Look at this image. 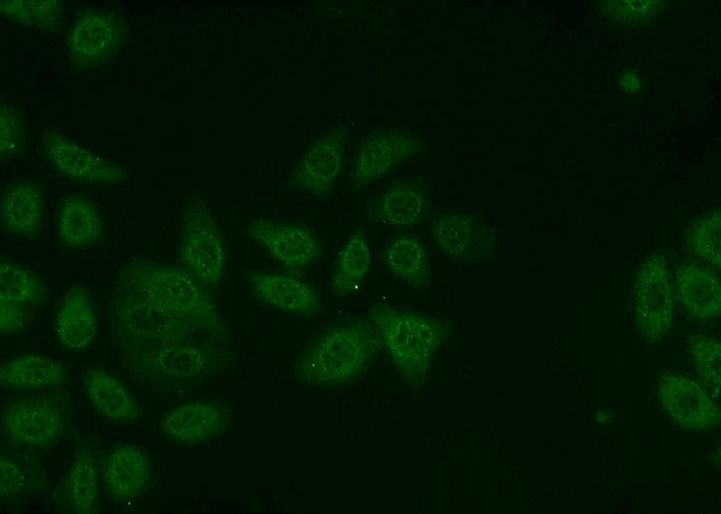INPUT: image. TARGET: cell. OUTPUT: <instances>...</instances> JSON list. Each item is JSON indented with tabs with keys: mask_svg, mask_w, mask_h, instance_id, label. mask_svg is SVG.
<instances>
[{
	"mask_svg": "<svg viewBox=\"0 0 721 514\" xmlns=\"http://www.w3.org/2000/svg\"><path fill=\"white\" fill-rule=\"evenodd\" d=\"M126 34L123 19L114 12L90 10L80 14L68 36V56L77 69H91L108 61Z\"/></svg>",
	"mask_w": 721,
	"mask_h": 514,
	"instance_id": "cell-11",
	"label": "cell"
},
{
	"mask_svg": "<svg viewBox=\"0 0 721 514\" xmlns=\"http://www.w3.org/2000/svg\"><path fill=\"white\" fill-rule=\"evenodd\" d=\"M431 203V189L424 179L397 178L368 201L366 220L382 226L411 228L426 218Z\"/></svg>",
	"mask_w": 721,
	"mask_h": 514,
	"instance_id": "cell-14",
	"label": "cell"
},
{
	"mask_svg": "<svg viewBox=\"0 0 721 514\" xmlns=\"http://www.w3.org/2000/svg\"><path fill=\"white\" fill-rule=\"evenodd\" d=\"M423 148L412 133L398 129H376L359 145L351 162L349 185L360 191L388 175Z\"/></svg>",
	"mask_w": 721,
	"mask_h": 514,
	"instance_id": "cell-9",
	"label": "cell"
},
{
	"mask_svg": "<svg viewBox=\"0 0 721 514\" xmlns=\"http://www.w3.org/2000/svg\"><path fill=\"white\" fill-rule=\"evenodd\" d=\"M367 318L380 350L404 380L416 386L452 333L446 319L381 302L370 306Z\"/></svg>",
	"mask_w": 721,
	"mask_h": 514,
	"instance_id": "cell-4",
	"label": "cell"
},
{
	"mask_svg": "<svg viewBox=\"0 0 721 514\" xmlns=\"http://www.w3.org/2000/svg\"><path fill=\"white\" fill-rule=\"evenodd\" d=\"M43 154L61 177L81 184L107 186L123 182L124 170L57 132L41 137Z\"/></svg>",
	"mask_w": 721,
	"mask_h": 514,
	"instance_id": "cell-12",
	"label": "cell"
},
{
	"mask_svg": "<svg viewBox=\"0 0 721 514\" xmlns=\"http://www.w3.org/2000/svg\"><path fill=\"white\" fill-rule=\"evenodd\" d=\"M344 128L324 133L313 141L289 176L294 190L325 200L334 190L343 165Z\"/></svg>",
	"mask_w": 721,
	"mask_h": 514,
	"instance_id": "cell-15",
	"label": "cell"
},
{
	"mask_svg": "<svg viewBox=\"0 0 721 514\" xmlns=\"http://www.w3.org/2000/svg\"><path fill=\"white\" fill-rule=\"evenodd\" d=\"M0 301L33 309L47 301L43 280L27 266L2 256Z\"/></svg>",
	"mask_w": 721,
	"mask_h": 514,
	"instance_id": "cell-29",
	"label": "cell"
},
{
	"mask_svg": "<svg viewBox=\"0 0 721 514\" xmlns=\"http://www.w3.org/2000/svg\"><path fill=\"white\" fill-rule=\"evenodd\" d=\"M177 264L215 294L227 269V248L218 222L201 199L192 198L182 208Z\"/></svg>",
	"mask_w": 721,
	"mask_h": 514,
	"instance_id": "cell-6",
	"label": "cell"
},
{
	"mask_svg": "<svg viewBox=\"0 0 721 514\" xmlns=\"http://www.w3.org/2000/svg\"><path fill=\"white\" fill-rule=\"evenodd\" d=\"M380 350L368 318L335 320L314 335L295 365L297 380L314 387H342L358 380Z\"/></svg>",
	"mask_w": 721,
	"mask_h": 514,
	"instance_id": "cell-2",
	"label": "cell"
},
{
	"mask_svg": "<svg viewBox=\"0 0 721 514\" xmlns=\"http://www.w3.org/2000/svg\"><path fill=\"white\" fill-rule=\"evenodd\" d=\"M52 329L58 346L65 353H81L93 345L97 316L84 285L73 284L63 292L54 307Z\"/></svg>",
	"mask_w": 721,
	"mask_h": 514,
	"instance_id": "cell-17",
	"label": "cell"
},
{
	"mask_svg": "<svg viewBox=\"0 0 721 514\" xmlns=\"http://www.w3.org/2000/svg\"><path fill=\"white\" fill-rule=\"evenodd\" d=\"M0 216L5 234L26 240L39 236L45 216L44 198L39 184L22 179L5 186L1 194Z\"/></svg>",
	"mask_w": 721,
	"mask_h": 514,
	"instance_id": "cell-23",
	"label": "cell"
},
{
	"mask_svg": "<svg viewBox=\"0 0 721 514\" xmlns=\"http://www.w3.org/2000/svg\"><path fill=\"white\" fill-rule=\"evenodd\" d=\"M227 416L212 400H191L165 412L159 427L168 439L183 445L202 444L220 435L226 427Z\"/></svg>",
	"mask_w": 721,
	"mask_h": 514,
	"instance_id": "cell-22",
	"label": "cell"
},
{
	"mask_svg": "<svg viewBox=\"0 0 721 514\" xmlns=\"http://www.w3.org/2000/svg\"><path fill=\"white\" fill-rule=\"evenodd\" d=\"M673 290L670 273L661 255L649 257L640 267L634 281L637 323L649 337L659 338L671 326Z\"/></svg>",
	"mask_w": 721,
	"mask_h": 514,
	"instance_id": "cell-16",
	"label": "cell"
},
{
	"mask_svg": "<svg viewBox=\"0 0 721 514\" xmlns=\"http://www.w3.org/2000/svg\"><path fill=\"white\" fill-rule=\"evenodd\" d=\"M243 234L279 270L303 275L324 255V246L315 228L300 221L255 217Z\"/></svg>",
	"mask_w": 721,
	"mask_h": 514,
	"instance_id": "cell-7",
	"label": "cell"
},
{
	"mask_svg": "<svg viewBox=\"0 0 721 514\" xmlns=\"http://www.w3.org/2000/svg\"><path fill=\"white\" fill-rule=\"evenodd\" d=\"M151 477L148 456L133 444H116L102 457L103 487L107 496L115 502H129L137 499L147 488Z\"/></svg>",
	"mask_w": 721,
	"mask_h": 514,
	"instance_id": "cell-19",
	"label": "cell"
},
{
	"mask_svg": "<svg viewBox=\"0 0 721 514\" xmlns=\"http://www.w3.org/2000/svg\"><path fill=\"white\" fill-rule=\"evenodd\" d=\"M372 266L369 238L362 227H357L335 253L328 280V291L333 298L355 293L368 277Z\"/></svg>",
	"mask_w": 721,
	"mask_h": 514,
	"instance_id": "cell-26",
	"label": "cell"
},
{
	"mask_svg": "<svg viewBox=\"0 0 721 514\" xmlns=\"http://www.w3.org/2000/svg\"><path fill=\"white\" fill-rule=\"evenodd\" d=\"M380 256L386 270L408 288L423 289L431 285L428 251L418 236L409 233L397 234L384 246Z\"/></svg>",
	"mask_w": 721,
	"mask_h": 514,
	"instance_id": "cell-27",
	"label": "cell"
},
{
	"mask_svg": "<svg viewBox=\"0 0 721 514\" xmlns=\"http://www.w3.org/2000/svg\"><path fill=\"white\" fill-rule=\"evenodd\" d=\"M71 430L66 388L12 393L1 407V434L6 445L28 450L54 445Z\"/></svg>",
	"mask_w": 721,
	"mask_h": 514,
	"instance_id": "cell-5",
	"label": "cell"
},
{
	"mask_svg": "<svg viewBox=\"0 0 721 514\" xmlns=\"http://www.w3.org/2000/svg\"><path fill=\"white\" fill-rule=\"evenodd\" d=\"M0 334L3 337L20 334L32 322L33 309L0 301Z\"/></svg>",
	"mask_w": 721,
	"mask_h": 514,
	"instance_id": "cell-33",
	"label": "cell"
},
{
	"mask_svg": "<svg viewBox=\"0 0 721 514\" xmlns=\"http://www.w3.org/2000/svg\"><path fill=\"white\" fill-rule=\"evenodd\" d=\"M677 288L682 305L692 316L707 319L719 314L720 283L712 271L686 263L677 271Z\"/></svg>",
	"mask_w": 721,
	"mask_h": 514,
	"instance_id": "cell-28",
	"label": "cell"
},
{
	"mask_svg": "<svg viewBox=\"0 0 721 514\" xmlns=\"http://www.w3.org/2000/svg\"><path fill=\"white\" fill-rule=\"evenodd\" d=\"M0 158L17 156L23 148L24 128L22 115L11 105H1Z\"/></svg>",
	"mask_w": 721,
	"mask_h": 514,
	"instance_id": "cell-32",
	"label": "cell"
},
{
	"mask_svg": "<svg viewBox=\"0 0 721 514\" xmlns=\"http://www.w3.org/2000/svg\"><path fill=\"white\" fill-rule=\"evenodd\" d=\"M69 380V366L47 353H23L4 361L0 368L1 387L11 393L64 389Z\"/></svg>",
	"mask_w": 721,
	"mask_h": 514,
	"instance_id": "cell-21",
	"label": "cell"
},
{
	"mask_svg": "<svg viewBox=\"0 0 721 514\" xmlns=\"http://www.w3.org/2000/svg\"><path fill=\"white\" fill-rule=\"evenodd\" d=\"M694 344L692 353L698 366L715 377L714 373L719 372V344L708 338L698 339Z\"/></svg>",
	"mask_w": 721,
	"mask_h": 514,
	"instance_id": "cell-34",
	"label": "cell"
},
{
	"mask_svg": "<svg viewBox=\"0 0 721 514\" xmlns=\"http://www.w3.org/2000/svg\"><path fill=\"white\" fill-rule=\"evenodd\" d=\"M55 234L59 243L70 250H82L98 244L105 237L104 218L87 196L71 194L59 204L55 216Z\"/></svg>",
	"mask_w": 721,
	"mask_h": 514,
	"instance_id": "cell-24",
	"label": "cell"
},
{
	"mask_svg": "<svg viewBox=\"0 0 721 514\" xmlns=\"http://www.w3.org/2000/svg\"><path fill=\"white\" fill-rule=\"evenodd\" d=\"M430 233L434 245L443 253L460 262L488 258L497 245L494 228L469 213L437 214L431 222Z\"/></svg>",
	"mask_w": 721,
	"mask_h": 514,
	"instance_id": "cell-13",
	"label": "cell"
},
{
	"mask_svg": "<svg viewBox=\"0 0 721 514\" xmlns=\"http://www.w3.org/2000/svg\"><path fill=\"white\" fill-rule=\"evenodd\" d=\"M720 216L718 211L704 214L687 234V244L696 256L715 265L720 262Z\"/></svg>",
	"mask_w": 721,
	"mask_h": 514,
	"instance_id": "cell-31",
	"label": "cell"
},
{
	"mask_svg": "<svg viewBox=\"0 0 721 514\" xmlns=\"http://www.w3.org/2000/svg\"><path fill=\"white\" fill-rule=\"evenodd\" d=\"M657 396L664 410L680 426L707 430L719 422V409L698 382L674 372L662 374Z\"/></svg>",
	"mask_w": 721,
	"mask_h": 514,
	"instance_id": "cell-18",
	"label": "cell"
},
{
	"mask_svg": "<svg viewBox=\"0 0 721 514\" xmlns=\"http://www.w3.org/2000/svg\"><path fill=\"white\" fill-rule=\"evenodd\" d=\"M0 501L17 504L44 494L49 480L40 459L25 448L6 445L1 451Z\"/></svg>",
	"mask_w": 721,
	"mask_h": 514,
	"instance_id": "cell-25",
	"label": "cell"
},
{
	"mask_svg": "<svg viewBox=\"0 0 721 514\" xmlns=\"http://www.w3.org/2000/svg\"><path fill=\"white\" fill-rule=\"evenodd\" d=\"M102 457L84 436L74 431V452L65 473L53 488V503L68 513H97Z\"/></svg>",
	"mask_w": 721,
	"mask_h": 514,
	"instance_id": "cell-10",
	"label": "cell"
},
{
	"mask_svg": "<svg viewBox=\"0 0 721 514\" xmlns=\"http://www.w3.org/2000/svg\"><path fill=\"white\" fill-rule=\"evenodd\" d=\"M244 280L258 303L280 313L310 319L323 310L319 289L301 275L282 270H252L247 271Z\"/></svg>",
	"mask_w": 721,
	"mask_h": 514,
	"instance_id": "cell-8",
	"label": "cell"
},
{
	"mask_svg": "<svg viewBox=\"0 0 721 514\" xmlns=\"http://www.w3.org/2000/svg\"><path fill=\"white\" fill-rule=\"evenodd\" d=\"M115 278L161 307L233 342L215 294L178 264L134 257L120 266Z\"/></svg>",
	"mask_w": 721,
	"mask_h": 514,
	"instance_id": "cell-3",
	"label": "cell"
},
{
	"mask_svg": "<svg viewBox=\"0 0 721 514\" xmlns=\"http://www.w3.org/2000/svg\"><path fill=\"white\" fill-rule=\"evenodd\" d=\"M1 14L26 27L54 30L59 25L62 5L57 0H3Z\"/></svg>",
	"mask_w": 721,
	"mask_h": 514,
	"instance_id": "cell-30",
	"label": "cell"
},
{
	"mask_svg": "<svg viewBox=\"0 0 721 514\" xmlns=\"http://www.w3.org/2000/svg\"><path fill=\"white\" fill-rule=\"evenodd\" d=\"M85 399L103 418L119 425L139 421L141 409L124 382L114 373L97 365H87L81 375Z\"/></svg>",
	"mask_w": 721,
	"mask_h": 514,
	"instance_id": "cell-20",
	"label": "cell"
},
{
	"mask_svg": "<svg viewBox=\"0 0 721 514\" xmlns=\"http://www.w3.org/2000/svg\"><path fill=\"white\" fill-rule=\"evenodd\" d=\"M106 322L121 367L151 389L180 390L220 371L233 355L223 340L115 278Z\"/></svg>",
	"mask_w": 721,
	"mask_h": 514,
	"instance_id": "cell-1",
	"label": "cell"
}]
</instances>
